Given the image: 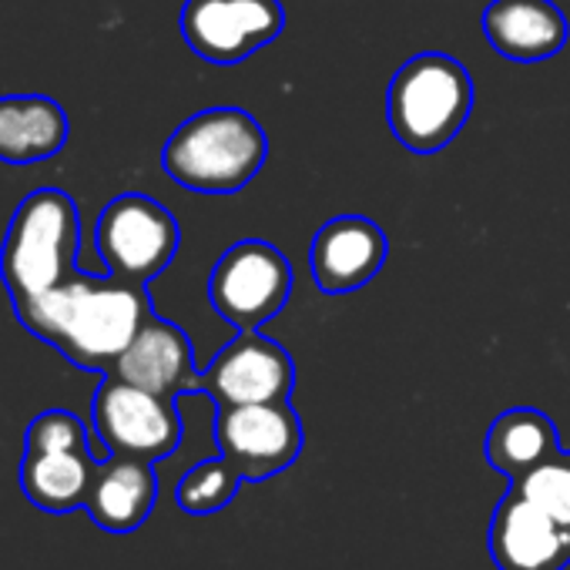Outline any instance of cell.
Masks as SVG:
<instances>
[{
	"mask_svg": "<svg viewBox=\"0 0 570 570\" xmlns=\"http://www.w3.org/2000/svg\"><path fill=\"white\" fill-rule=\"evenodd\" d=\"M81 446H88V430L68 410H45L41 416L31 420L24 436V450H81Z\"/></svg>",
	"mask_w": 570,
	"mask_h": 570,
	"instance_id": "21",
	"label": "cell"
},
{
	"mask_svg": "<svg viewBox=\"0 0 570 570\" xmlns=\"http://www.w3.org/2000/svg\"><path fill=\"white\" fill-rule=\"evenodd\" d=\"M390 238L366 215H336L313 235L309 268L316 289L326 296H346L370 285L386 265Z\"/></svg>",
	"mask_w": 570,
	"mask_h": 570,
	"instance_id": "11",
	"label": "cell"
},
{
	"mask_svg": "<svg viewBox=\"0 0 570 570\" xmlns=\"http://www.w3.org/2000/svg\"><path fill=\"white\" fill-rule=\"evenodd\" d=\"M473 111V78L470 71L443 55H413L390 81L386 118L393 138L413 155L443 151L470 121Z\"/></svg>",
	"mask_w": 570,
	"mask_h": 570,
	"instance_id": "4",
	"label": "cell"
},
{
	"mask_svg": "<svg viewBox=\"0 0 570 570\" xmlns=\"http://www.w3.org/2000/svg\"><path fill=\"white\" fill-rule=\"evenodd\" d=\"M285 31L282 0H185L181 38L208 65H242Z\"/></svg>",
	"mask_w": 570,
	"mask_h": 570,
	"instance_id": "9",
	"label": "cell"
},
{
	"mask_svg": "<svg viewBox=\"0 0 570 570\" xmlns=\"http://www.w3.org/2000/svg\"><path fill=\"white\" fill-rule=\"evenodd\" d=\"M155 497H158V480L148 460L108 453V460L98 463L85 510L101 530L131 533L148 520Z\"/></svg>",
	"mask_w": 570,
	"mask_h": 570,
	"instance_id": "15",
	"label": "cell"
},
{
	"mask_svg": "<svg viewBox=\"0 0 570 570\" xmlns=\"http://www.w3.org/2000/svg\"><path fill=\"white\" fill-rule=\"evenodd\" d=\"M91 423L98 440L115 456L165 460L181 443V416L175 400L148 393L118 376H105L91 400Z\"/></svg>",
	"mask_w": 570,
	"mask_h": 570,
	"instance_id": "7",
	"label": "cell"
},
{
	"mask_svg": "<svg viewBox=\"0 0 570 570\" xmlns=\"http://www.w3.org/2000/svg\"><path fill=\"white\" fill-rule=\"evenodd\" d=\"M480 28L487 45L513 65L550 61L570 38V24L553 0H490Z\"/></svg>",
	"mask_w": 570,
	"mask_h": 570,
	"instance_id": "14",
	"label": "cell"
},
{
	"mask_svg": "<svg viewBox=\"0 0 570 570\" xmlns=\"http://www.w3.org/2000/svg\"><path fill=\"white\" fill-rule=\"evenodd\" d=\"M81 212L61 188L31 191L0 245V278L14 306L35 303L78 272Z\"/></svg>",
	"mask_w": 570,
	"mask_h": 570,
	"instance_id": "3",
	"label": "cell"
},
{
	"mask_svg": "<svg viewBox=\"0 0 570 570\" xmlns=\"http://www.w3.org/2000/svg\"><path fill=\"white\" fill-rule=\"evenodd\" d=\"M95 245L108 275L148 285L171 265L181 228L161 202L128 191L111 198L98 215Z\"/></svg>",
	"mask_w": 570,
	"mask_h": 570,
	"instance_id": "6",
	"label": "cell"
},
{
	"mask_svg": "<svg viewBox=\"0 0 570 570\" xmlns=\"http://www.w3.org/2000/svg\"><path fill=\"white\" fill-rule=\"evenodd\" d=\"M265 158V128L242 108H205L181 121L161 148L165 175L198 195L242 191Z\"/></svg>",
	"mask_w": 570,
	"mask_h": 570,
	"instance_id": "2",
	"label": "cell"
},
{
	"mask_svg": "<svg viewBox=\"0 0 570 570\" xmlns=\"http://www.w3.org/2000/svg\"><path fill=\"white\" fill-rule=\"evenodd\" d=\"M483 453L497 473H503L507 480H520L533 466L560 456L557 426L540 410H530V406L507 410L490 423Z\"/></svg>",
	"mask_w": 570,
	"mask_h": 570,
	"instance_id": "18",
	"label": "cell"
},
{
	"mask_svg": "<svg viewBox=\"0 0 570 570\" xmlns=\"http://www.w3.org/2000/svg\"><path fill=\"white\" fill-rule=\"evenodd\" d=\"M68 141V115L48 95L0 98V161L38 165L55 158Z\"/></svg>",
	"mask_w": 570,
	"mask_h": 570,
	"instance_id": "16",
	"label": "cell"
},
{
	"mask_svg": "<svg viewBox=\"0 0 570 570\" xmlns=\"http://www.w3.org/2000/svg\"><path fill=\"white\" fill-rule=\"evenodd\" d=\"M293 293V265L265 238H242L215 262L208 275L212 309L238 333L262 330Z\"/></svg>",
	"mask_w": 570,
	"mask_h": 570,
	"instance_id": "5",
	"label": "cell"
},
{
	"mask_svg": "<svg viewBox=\"0 0 570 570\" xmlns=\"http://www.w3.org/2000/svg\"><path fill=\"white\" fill-rule=\"evenodd\" d=\"M98 460L91 446L81 450H24L21 490L28 500L48 513H68L88 503Z\"/></svg>",
	"mask_w": 570,
	"mask_h": 570,
	"instance_id": "17",
	"label": "cell"
},
{
	"mask_svg": "<svg viewBox=\"0 0 570 570\" xmlns=\"http://www.w3.org/2000/svg\"><path fill=\"white\" fill-rule=\"evenodd\" d=\"M510 487L520 497H527L533 507H540L547 517L570 527V453L567 456L560 453V456L533 466L520 480H510Z\"/></svg>",
	"mask_w": 570,
	"mask_h": 570,
	"instance_id": "20",
	"label": "cell"
},
{
	"mask_svg": "<svg viewBox=\"0 0 570 570\" xmlns=\"http://www.w3.org/2000/svg\"><path fill=\"white\" fill-rule=\"evenodd\" d=\"M238 470L218 453L212 460H202L195 463L181 480H178V490H175V500L185 513H195V517H205V513H215L222 507L232 503V497L238 493Z\"/></svg>",
	"mask_w": 570,
	"mask_h": 570,
	"instance_id": "19",
	"label": "cell"
},
{
	"mask_svg": "<svg viewBox=\"0 0 570 570\" xmlns=\"http://www.w3.org/2000/svg\"><path fill=\"white\" fill-rule=\"evenodd\" d=\"M296 383V363L282 343L258 330L238 333L222 353L202 370L198 393L212 396L215 406H248L289 400Z\"/></svg>",
	"mask_w": 570,
	"mask_h": 570,
	"instance_id": "10",
	"label": "cell"
},
{
	"mask_svg": "<svg viewBox=\"0 0 570 570\" xmlns=\"http://www.w3.org/2000/svg\"><path fill=\"white\" fill-rule=\"evenodd\" d=\"M215 443L242 480L258 483L289 470L299 460L306 433L289 400H278V403L218 406Z\"/></svg>",
	"mask_w": 570,
	"mask_h": 570,
	"instance_id": "8",
	"label": "cell"
},
{
	"mask_svg": "<svg viewBox=\"0 0 570 570\" xmlns=\"http://www.w3.org/2000/svg\"><path fill=\"white\" fill-rule=\"evenodd\" d=\"M14 316L78 370L108 376L151 316V299L138 282L75 272L48 296L14 306Z\"/></svg>",
	"mask_w": 570,
	"mask_h": 570,
	"instance_id": "1",
	"label": "cell"
},
{
	"mask_svg": "<svg viewBox=\"0 0 570 570\" xmlns=\"http://www.w3.org/2000/svg\"><path fill=\"white\" fill-rule=\"evenodd\" d=\"M108 376H118L168 400L198 393L202 386V373L195 370V350L188 336L155 313L145 320V326L138 330V336L131 340V346L121 353Z\"/></svg>",
	"mask_w": 570,
	"mask_h": 570,
	"instance_id": "13",
	"label": "cell"
},
{
	"mask_svg": "<svg viewBox=\"0 0 570 570\" xmlns=\"http://www.w3.org/2000/svg\"><path fill=\"white\" fill-rule=\"evenodd\" d=\"M490 557L500 570H563L570 563V527L510 487L493 510Z\"/></svg>",
	"mask_w": 570,
	"mask_h": 570,
	"instance_id": "12",
	"label": "cell"
}]
</instances>
